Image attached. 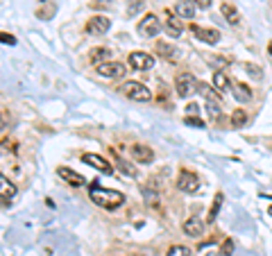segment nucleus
Wrapping results in <instances>:
<instances>
[{"mask_svg": "<svg viewBox=\"0 0 272 256\" xmlns=\"http://www.w3.org/2000/svg\"><path fill=\"white\" fill-rule=\"evenodd\" d=\"M88 197H91L93 202H96L98 206L102 208H118L120 204L125 202V195L118 191H109V188H102L98 181H93L91 186H88Z\"/></svg>", "mask_w": 272, "mask_h": 256, "instance_id": "1", "label": "nucleus"}, {"mask_svg": "<svg viewBox=\"0 0 272 256\" xmlns=\"http://www.w3.org/2000/svg\"><path fill=\"white\" fill-rule=\"evenodd\" d=\"M118 91L123 93V96H127L129 100H136V102L152 100V91H150L145 84H141V82H125V84H120Z\"/></svg>", "mask_w": 272, "mask_h": 256, "instance_id": "2", "label": "nucleus"}, {"mask_svg": "<svg viewBox=\"0 0 272 256\" xmlns=\"http://www.w3.org/2000/svg\"><path fill=\"white\" fill-rule=\"evenodd\" d=\"M197 86H200V82H197L191 73H179L177 80H175V91H177V96H179V98L193 96V93L197 91Z\"/></svg>", "mask_w": 272, "mask_h": 256, "instance_id": "3", "label": "nucleus"}, {"mask_svg": "<svg viewBox=\"0 0 272 256\" xmlns=\"http://www.w3.org/2000/svg\"><path fill=\"white\" fill-rule=\"evenodd\" d=\"M139 34L143 36V39H154V36H159L161 32V20L154 16V14H148L143 20L139 23Z\"/></svg>", "mask_w": 272, "mask_h": 256, "instance_id": "4", "label": "nucleus"}, {"mask_svg": "<svg viewBox=\"0 0 272 256\" xmlns=\"http://www.w3.org/2000/svg\"><path fill=\"white\" fill-rule=\"evenodd\" d=\"M127 64L132 66L134 71H150L154 66V59H152V55H148V52L136 50L127 57Z\"/></svg>", "mask_w": 272, "mask_h": 256, "instance_id": "5", "label": "nucleus"}, {"mask_svg": "<svg viewBox=\"0 0 272 256\" xmlns=\"http://www.w3.org/2000/svg\"><path fill=\"white\" fill-rule=\"evenodd\" d=\"M177 188H179L182 193H195L197 188H200V181H197V175H193V172L188 170H182L179 177H177Z\"/></svg>", "mask_w": 272, "mask_h": 256, "instance_id": "6", "label": "nucleus"}, {"mask_svg": "<svg viewBox=\"0 0 272 256\" xmlns=\"http://www.w3.org/2000/svg\"><path fill=\"white\" fill-rule=\"evenodd\" d=\"M82 161H84V164H88L91 168L100 170L102 175H114V166L109 164L104 156H100V154H91V152H88V154L82 156Z\"/></svg>", "mask_w": 272, "mask_h": 256, "instance_id": "7", "label": "nucleus"}, {"mask_svg": "<svg viewBox=\"0 0 272 256\" xmlns=\"http://www.w3.org/2000/svg\"><path fill=\"white\" fill-rule=\"evenodd\" d=\"M109 28H111V20L107 16H93V18H88V23H86V32L93 34V36L107 34Z\"/></svg>", "mask_w": 272, "mask_h": 256, "instance_id": "8", "label": "nucleus"}, {"mask_svg": "<svg viewBox=\"0 0 272 256\" xmlns=\"http://www.w3.org/2000/svg\"><path fill=\"white\" fill-rule=\"evenodd\" d=\"M191 32L209 45H216L220 41V32L218 30H207V28H200V25H191Z\"/></svg>", "mask_w": 272, "mask_h": 256, "instance_id": "9", "label": "nucleus"}, {"mask_svg": "<svg viewBox=\"0 0 272 256\" xmlns=\"http://www.w3.org/2000/svg\"><path fill=\"white\" fill-rule=\"evenodd\" d=\"M98 73L102 77H123L125 66L120 61H102V64H98Z\"/></svg>", "mask_w": 272, "mask_h": 256, "instance_id": "10", "label": "nucleus"}, {"mask_svg": "<svg viewBox=\"0 0 272 256\" xmlns=\"http://www.w3.org/2000/svg\"><path fill=\"white\" fill-rule=\"evenodd\" d=\"M132 154H134L136 164H150V161L154 159L152 148H148V145H141V143H136L134 148H132Z\"/></svg>", "mask_w": 272, "mask_h": 256, "instance_id": "11", "label": "nucleus"}, {"mask_svg": "<svg viewBox=\"0 0 272 256\" xmlns=\"http://www.w3.org/2000/svg\"><path fill=\"white\" fill-rule=\"evenodd\" d=\"M57 172H59V177H61V179L68 181L71 186H84V184H86V179H84V177H82V175H77V172L73 170V168H64V166H61V168L57 170Z\"/></svg>", "mask_w": 272, "mask_h": 256, "instance_id": "12", "label": "nucleus"}, {"mask_svg": "<svg viewBox=\"0 0 272 256\" xmlns=\"http://www.w3.org/2000/svg\"><path fill=\"white\" fill-rule=\"evenodd\" d=\"M195 5H193V0H179V3L175 5V14L179 18H193L195 16Z\"/></svg>", "mask_w": 272, "mask_h": 256, "instance_id": "13", "label": "nucleus"}, {"mask_svg": "<svg viewBox=\"0 0 272 256\" xmlns=\"http://www.w3.org/2000/svg\"><path fill=\"white\" fill-rule=\"evenodd\" d=\"M182 229H184V234L186 236H193V238H197V236H202V231H204V224L197 220V218H188V220L182 224Z\"/></svg>", "mask_w": 272, "mask_h": 256, "instance_id": "14", "label": "nucleus"}, {"mask_svg": "<svg viewBox=\"0 0 272 256\" xmlns=\"http://www.w3.org/2000/svg\"><path fill=\"white\" fill-rule=\"evenodd\" d=\"M14 195H16V186H14V181H9V177H5L3 172H0V197L12 200Z\"/></svg>", "mask_w": 272, "mask_h": 256, "instance_id": "15", "label": "nucleus"}, {"mask_svg": "<svg viewBox=\"0 0 272 256\" xmlns=\"http://www.w3.org/2000/svg\"><path fill=\"white\" fill-rule=\"evenodd\" d=\"M213 88H216L218 93H227L229 88H232V82H229V77L224 75L222 71H218L216 75H213Z\"/></svg>", "mask_w": 272, "mask_h": 256, "instance_id": "16", "label": "nucleus"}, {"mask_svg": "<svg viewBox=\"0 0 272 256\" xmlns=\"http://www.w3.org/2000/svg\"><path fill=\"white\" fill-rule=\"evenodd\" d=\"M164 28H166V32H168V34L172 36V39L182 36V32H184V25H182V20H179V18H172V16H170L168 20H166Z\"/></svg>", "mask_w": 272, "mask_h": 256, "instance_id": "17", "label": "nucleus"}, {"mask_svg": "<svg viewBox=\"0 0 272 256\" xmlns=\"http://www.w3.org/2000/svg\"><path fill=\"white\" fill-rule=\"evenodd\" d=\"M156 55H161L164 59H175V55H177V50L172 48V45L168 43V41H156Z\"/></svg>", "mask_w": 272, "mask_h": 256, "instance_id": "18", "label": "nucleus"}, {"mask_svg": "<svg viewBox=\"0 0 272 256\" xmlns=\"http://www.w3.org/2000/svg\"><path fill=\"white\" fill-rule=\"evenodd\" d=\"M220 12H222V16L229 20L232 25H238V20H240V14H238V9L234 7V5H229V3H224L222 7H220Z\"/></svg>", "mask_w": 272, "mask_h": 256, "instance_id": "19", "label": "nucleus"}, {"mask_svg": "<svg viewBox=\"0 0 272 256\" xmlns=\"http://www.w3.org/2000/svg\"><path fill=\"white\" fill-rule=\"evenodd\" d=\"M234 98H236L238 102H250L252 100V91H250L245 84H236L234 86Z\"/></svg>", "mask_w": 272, "mask_h": 256, "instance_id": "20", "label": "nucleus"}, {"mask_svg": "<svg viewBox=\"0 0 272 256\" xmlns=\"http://www.w3.org/2000/svg\"><path fill=\"white\" fill-rule=\"evenodd\" d=\"M245 123H247L245 109H236V111L232 113V127H245Z\"/></svg>", "mask_w": 272, "mask_h": 256, "instance_id": "21", "label": "nucleus"}, {"mask_svg": "<svg viewBox=\"0 0 272 256\" xmlns=\"http://www.w3.org/2000/svg\"><path fill=\"white\" fill-rule=\"evenodd\" d=\"M222 200H224V195H222V193H218V195H216V200H213L211 211H209V222H213V220H216L218 211H220V206H222Z\"/></svg>", "mask_w": 272, "mask_h": 256, "instance_id": "22", "label": "nucleus"}, {"mask_svg": "<svg viewBox=\"0 0 272 256\" xmlns=\"http://www.w3.org/2000/svg\"><path fill=\"white\" fill-rule=\"evenodd\" d=\"M107 55H109L107 48H93L91 50V61L93 64H102V61L107 59Z\"/></svg>", "mask_w": 272, "mask_h": 256, "instance_id": "23", "label": "nucleus"}, {"mask_svg": "<svg viewBox=\"0 0 272 256\" xmlns=\"http://www.w3.org/2000/svg\"><path fill=\"white\" fill-rule=\"evenodd\" d=\"M166 256H191V249L184 247V245H172Z\"/></svg>", "mask_w": 272, "mask_h": 256, "instance_id": "24", "label": "nucleus"}, {"mask_svg": "<svg viewBox=\"0 0 272 256\" xmlns=\"http://www.w3.org/2000/svg\"><path fill=\"white\" fill-rule=\"evenodd\" d=\"M118 168L123 170L125 175H129V177H136V175H139V172H136V168H134V166H129V164H127V161H125V159H118Z\"/></svg>", "mask_w": 272, "mask_h": 256, "instance_id": "25", "label": "nucleus"}, {"mask_svg": "<svg viewBox=\"0 0 272 256\" xmlns=\"http://www.w3.org/2000/svg\"><path fill=\"white\" fill-rule=\"evenodd\" d=\"M245 71H247L250 77H254V80H259V77H261V68H259V66H254V64H245Z\"/></svg>", "mask_w": 272, "mask_h": 256, "instance_id": "26", "label": "nucleus"}, {"mask_svg": "<svg viewBox=\"0 0 272 256\" xmlns=\"http://www.w3.org/2000/svg\"><path fill=\"white\" fill-rule=\"evenodd\" d=\"M184 123H186V125H191V127H204V120L195 118V116H186Z\"/></svg>", "mask_w": 272, "mask_h": 256, "instance_id": "27", "label": "nucleus"}, {"mask_svg": "<svg viewBox=\"0 0 272 256\" xmlns=\"http://www.w3.org/2000/svg\"><path fill=\"white\" fill-rule=\"evenodd\" d=\"M0 43H7V45H16V39L7 32H0Z\"/></svg>", "mask_w": 272, "mask_h": 256, "instance_id": "28", "label": "nucleus"}, {"mask_svg": "<svg viewBox=\"0 0 272 256\" xmlns=\"http://www.w3.org/2000/svg\"><path fill=\"white\" fill-rule=\"evenodd\" d=\"M232 252H234V243H232V240H227V243L222 245V256H232Z\"/></svg>", "mask_w": 272, "mask_h": 256, "instance_id": "29", "label": "nucleus"}, {"mask_svg": "<svg viewBox=\"0 0 272 256\" xmlns=\"http://www.w3.org/2000/svg\"><path fill=\"white\" fill-rule=\"evenodd\" d=\"M193 5H195L197 9H209L211 7V0H193Z\"/></svg>", "mask_w": 272, "mask_h": 256, "instance_id": "30", "label": "nucleus"}, {"mask_svg": "<svg viewBox=\"0 0 272 256\" xmlns=\"http://www.w3.org/2000/svg\"><path fill=\"white\" fill-rule=\"evenodd\" d=\"M141 7H143V0H136V3L129 5V16H134V12H139Z\"/></svg>", "mask_w": 272, "mask_h": 256, "instance_id": "31", "label": "nucleus"}, {"mask_svg": "<svg viewBox=\"0 0 272 256\" xmlns=\"http://www.w3.org/2000/svg\"><path fill=\"white\" fill-rule=\"evenodd\" d=\"M197 109H200V107H197V104H195V102H191V104H188V107H186V111H188V116H195V113H197Z\"/></svg>", "mask_w": 272, "mask_h": 256, "instance_id": "32", "label": "nucleus"}, {"mask_svg": "<svg viewBox=\"0 0 272 256\" xmlns=\"http://www.w3.org/2000/svg\"><path fill=\"white\" fill-rule=\"evenodd\" d=\"M207 256H222V252H209Z\"/></svg>", "mask_w": 272, "mask_h": 256, "instance_id": "33", "label": "nucleus"}, {"mask_svg": "<svg viewBox=\"0 0 272 256\" xmlns=\"http://www.w3.org/2000/svg\"><path fill=\"white\" fill-rule=\"evenodd\" d=\"M5 129V120H3V116H0V132Z\"/></svg>", "mask_w": 272, "mask_h": 256, "instance_id": "34", "label": "nucleus"}, {"mask_svg": "<svg viewBox=\"0 0 272 256\" xmlns=\"http://www.w3.org/2000/svg\"><path fill=\"white\" fill-rule=\"evenodd\" d=\"M268 213H270V216H272V206H270V208H268Z\"/></svg>", "mask_w": 272, "mask_h": 256, "instance_id": "35", "label": "nucleus"}]
</instances>
